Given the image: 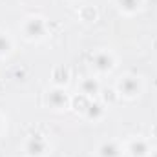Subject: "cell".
Returning a JSON list of instances; mask_svg holds the SVG:
<instances>
[{
  "mask_svg": "<svg viewBox=\"0 0 157 157\" xmlns=\"http://www.w3.org/2000/svg\"><path fill=\"white\" fill-rule=\"evenodd\" d=\"M44 31H46V24L39 17H29L24 22V33L28 39H40L44 35Z\"/></svg>",
  "mask_w": 157,
  "mask_h": 157,
  "instance_id": "1",
  "label": "cell"
},
{
  "mask_svg": "<svg viewBox=\"0 0 157 157\" xmlns=\"http://www.w3.org/2000/svg\"><path fill=\"white\" fill-rule=\"evenodd\" d=\"M139 91H141V80L137 77L128 75V77H124L119 82V93H121V95L135 97V95H139Z\"/></svg>",
  "mask_w": 157,
  "mask_h": 157,
  "instance_id": "2",
  "label": "cell"
},
{
  "mask_svg": "<svg viewBox=\"0 0 157 157\" xmlns=\"http://www.w3.org/2000/svg\"><path fill=\"white\" fill-rule=\"evenodd\" d=\"M46 150H48V143H46L40 135H33V137H29L28 143H26V154H28L29 157L44 155Z\"/></svg>",
  "mask_w": 157,
  "mask_h": 157,
  "instance_id": "3",
  "label": "cell"
},
{
  "mask_svg": "<svg viewBox=\"0 0 157 157\" xmlns=\"http://www.w3.org/2000/svg\"><path fill=\"white\" fill-rule=\"evenodd\" d=\"M93 66H95V70L101 71V73L110 71V70L113 68V57H112V53H108V51H99V53H95V55H93Z\"/></svg>",
  "mask_w": 157,
  "mask_h": 157,
  "instance_id": "4",
  "label": "cell"
},
{
  "mask_svg": "<svg viewBox=\"0 0 157 157\" xmlns=\"http://www.w3.org/2000/svg\"><path fill=\"white\" fill-rule=\"evenodd\" d=\"M66 101H68L66 91H62L60 88H55V90L48 91V95H46V102L51 108H64L66 106Z\"/></svg>",
  "mask_w": 157,
  "mask_h": 157,
  "instance_id": "5",
  "label": "cell"
},
{
  "mask_svg": "<svg viewBox=\"0 0 157 157\" xmlns=\"http://www.w3.org/2000/svg\"><path fill=\"white\" fill-rule=\"evenodd\" d=\"M126 150H128V154L132 157H146L150 154L148 143H146L144 139H133V141H130Z\"/></svg>",
  "mask_w": 157,
  "mask_h": 157,
  "instance_id": "6",
  "label": "cell"
},
{
  "mask_svg": "<svg viewBox=\"0 0 157 157\" xmlns=\"http://www.w3.org/2000/svg\"><path fill=\"white\" fill-rule=\"evenodd\" d=\"M119 155V146L113 141L102 143L99 146V157H117Z\"/></svg>",
  "mask_w": 157,
  "mask_h": 157,
  "instance_id": "7",
  "label": "cell"
},
{
  "mask_svg": "<svg viewBox=\"0 0 157 157\" xmlns=\"http://www.w3.org/2000/svg\"><path fill=\"white\" fill-rule=\"evenodd\" d=\"M80 88H82V93H86V95H93V93L99 91V84H97L95 78H84Z\"/></svg>",
  "mask_w": 157,
  "mask_h": 157,
  "instance_id": "8",
  "label": "cell"
},
{
  "mask_svg": "<svg viewBox=\"0 0 157 157\" xmlns=\"http://www.w3.org/2000/svg\"><path fill=\"white\" fill-rule=\"evenodd\" d=\"M119 6H121L122 11H126V13H133V11L139 9L141 0H119Z\"/></svg>",
  "mask_w": 157,
  "mask_h": 157,
  "instance_id": "9",
  "label": "cell"
},
{
  "mask_svg": "<svg viewBox=\"0 0 157 157\" xmlns=\"http://www.w3.org/2000/svg\"><path fill=\"white\" fill-rule=\"evenodd\" d=\"M9 49H11V40H9V37L0 33V55L9 53Z\"/></svg>",
  "mask_w": 157,
  "mask_h": 157,
  "instance_id": "10",
  "label": "cell"
},
{
  "mask_svg": "<svg viewBox=\"0 0 157 157\" xmlns=\"http://www.w3.org/2000/svg\"><path fill=\"white\" fill-rule=\"evenodd\" d=\"M148 155H150V157H157V150H155V152H152V154H148Z\"/></svg>",
  "mask_w": 157,
  "mask_h": 157,
  "instance_id": "11",
  "label": "cell"
}]
</instances>
